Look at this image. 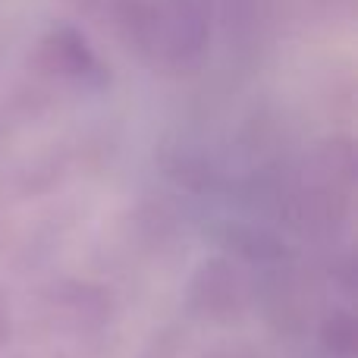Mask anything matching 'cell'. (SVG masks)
<instances>
[{
    "label": "cell",
    "mask_w": 358,
    "mask_h": 358,
    "mask_svg": "<svg viewBox=\"0 0 358 358\" xmlns=\"http://www.w3.org/2000/svg\"><path fill=\"white\" fill-rule=\"evenodd\" d=\"M6 330H10V317H6V311H3V302H0V343H3Z\"/></svg>",
    "instance_id": "6da1fadb"
}]
</instances>
